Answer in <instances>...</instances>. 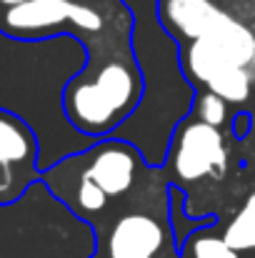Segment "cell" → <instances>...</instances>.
Returning <instances> with one entry per match:
<instances>
[{
  "instance_id": "cell-9",
  "label": "cell",
  "mask_w": 255,
  "mask_h": 258,
  "mask_svg": "<svg viewBox=\"0 0 255 258\" xmlns=\"http://www.w3.org/2000/svg\"><path fill=\"white\" fill-rule=\"evenodd\" d=\"M38 171V136L10 110H0V180L15 198L35 180Z\"/></svg>"
},
{
  "instance_id": "cell-1",
  "label": "cell",
  "mask_w": 255,
  "mask_h": 258,
  "mask_svg": "<svg viewBox=\"0 0 255 258\" xmlns=\"http://www.w3.org/2000/svg\"><path fill=\"white\" fill-rule=\"evenodd\" d=\"M133 20L130 48L140 71L143 93L133 113L110 133V138L128 141L153 168L168 161L175 128L185 120L195 103L178 43L160 20L158 0H120Z\"/></svg>"
},
{
  "instance_id": "cell-14",
  "label": "cell",
  "mask_w": 255,
  "mask_h": 258,
  "mask_svg": "<svg viewBox=\"0 0 255 258\" xmlns=\"http://www.w3.org/2000/svg\"><path fill=\"white\" fill-rule=\"evenodd\" d=\"M13 198H15V193L0 180V203H8V201H13Z\"/></svg>"
},
{
  "instance_id": "cell-5",
  "label": "cell",
  "mask_w": 255,
  "mask_h": 258,
  "mask_svg": "<svg viewBox=\"0 0 255 258\" xmlns=\"http://www.w3.org/2000/svg\"><path fill=\"white\" fill-rule=\"evenodd\" d=\"M63 25L100 33L103 15L78 0H23L8 5L3 15V30L13 38H50Z\"/></svg>"
},
{
  "instance_id": "cell-7",
  "label": "cell",
  "mask_w": 255,
  "mask_h": 258,
  "mask_svg": "<svg viewBox=\"0 0 255 258\" xmlns=\"http://www.w3.org/2000/svg\"><path fill=\"white\" fill-rule=\"evenodd\" d=\"M183 71L188 81L203 83L225 103H245L250 98L253 78L248 68L235 63L223 48L210 40H190L183 55Z\"/></svg>"
},
{
  "instance_id": "cell-2",
  "label": "cell",
  "mask_w": 255,
  "mask_h": 258,
  "mask_svg": "<svg viewBox=\"0 0 255 258\" xmlns=\"http://www.w3.org/2000/svg\"><path fill=\"white\" fill-rule=\"evenodd\" d=\"M95 231L43 180L0 203V258H93Z\"/></svg>"
},
{
  "instance_id": "cell-12",
  "label": "cell",
  "mask_w": 255,
  "mask_h": 258,
  "mask_svg": "<svg viewBox=\"0 0 255 258\" xmlns=\"http://www.w3.org/2000/svg\"><path fill=\"white\" fill-rule=\"evenodd\" d=\"M193 105H195L198 120H203V123H208V125H215V128H220V125L225 123L228 103H225L220 95H215V93L208 90V93L198 95V100H195Z\"/></svg>"
},
{
  "instance_id": "cell-13",
  "label": "cell",
  "mask_w": 255,
  "mask_h": 258,
  "mask_svg": "<svg viewBox=\"0 0 255 258\" xmlns=\"http://www.w3.org/2000/svg\"><path fill=\"white\" fill-rule=\"evenodd\" d=\"M190 253L193 258H240L238 251H233L218 236H195L190 241Z\"/></svg>"
},
{
  "instance_id": "cell-15",
  "label": "cell",
  "mask_w": 255,
  "mask_h": 258,
  "mask_svg": "<svg viewBox=\"0 0 255 258\" xmlns=\"http://www.w3.org/2000/svg\"><path fill=\"white\" fill-rule=\"evenodd\" d=\"M248 73H250V78L255 81V58L250 60V66H248Z\"/></svg>"
},
{
  "instance_id": "cell-16",
  "label": "cell",
  "mask_w": 255,
  "mask_h": 258,
  "mask_svg": "<svg viewBox=\"0 0 255 258\" xmlns=\"http://www.w3.org/2000/svg\"><path fill=\"white\" fill-rule=\"evenodd\" d=\"M15 3H23V0H0V5H5V8L8 5H15Z\"/></svg>"
},
{
  "instance_id": "cell-8",
  "label": "cell",
  "mask_w": 255,
  "mask_h": 258,
  "mask_svg": "<svg viewBox=\"0 0 255 258\" xmlns=\"http://www.w3.org/2000/svg\"><path fill=\"white\" fill-rule=\"evenodd\" d=\"M168 158L180 180H200L205 175L223 178L228 168V151L220 131L203 120L175 128Z\"/></svg>"
},
{
  "instance_id": "cell-6",
  "label": "cell",
  "mask_w": 255,
  "mask_h": 258,
  "mask_svg": "<svg viewBox=\"0 0 255 258\" xmlns=\"http://www.w3.org/2000/svg\"><path fill=\"white\" fill-rule=\"evenodd\" d=\"M78 168L113 201L133 190L143 168L148 166L135 146L120 138H100L88 148L73 153Z\"/></svg>"
},
{
  "instance_id": "cell-3",
  "label": "cell",
  "mask_w": 255,
  "mask_h": 258,
  "mask_svg": "<svg viewBox=\"0 0 255 258\" xmlns=\"http://www.w3.org/2000/svg\"><path fill=\"white\" fill-rule=\"evenodd\" d=\"M160 168L145 166L130 193L113 198L93 221V258H180L170 226V185Z\"/></svg>"
},
{
  "instance_id": "cell-4",
  "label": "cell",
  "mask_w": 255,
  "mask_h": 258,
  "mask_svg": "<svg viewBox=\"0 0 255 258\" xmlns=\"http://www.w3.org/2000/svg\"><path fill=\"white\" fill-rule=\"evenodd\" d=\"M143 93L133 48L88 55L85 68L63 90V113L68 123L88 138L110 136L138 105Z\"/></svg>"
},
{
  "instance_id": "cell-11",
  "label": "cell",
  "mask_w": 255,
  "mask_h": 258,
  "mask_svg": "<svg viewBox=\"0 0 255 258\" xmlns=\"http://www.w3.org/2000/svg\"><path fill=\"white\" fill-rule=\"evenodd\" d=\"M223 241L243 253V251H255V193L248 196V201L243 203V208L235 213V218L228 223Z\"/></svg>"
},
{
  "instance_id": "cell-10",
  "label": "cell",
  "mask_w": 255,
  "mask_h": 258,
  "mask_svg": "<svg viewBox=\"0 0 255 258\" xmlns=\"http://www.w3.org/2000/svg\"><path fill=\"white\" fill-rule=\"evenodd\" d=\"M233 15L215 0H163L160 20L168 33L178 40H200L218 33Z\"/></svg>"
}]
</instances>
